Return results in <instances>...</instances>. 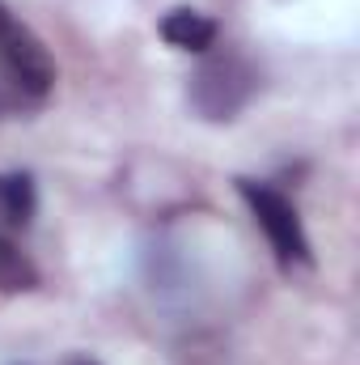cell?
Instances as JSON below:
<instances>
[{"instance_id":"6da1fadb","label":"cell","mask_w":360,"mask_h":365,"mask_svg":"<svg viewBox=\"0 0 360 365\" xmlns=\"http://www.w3.org/2000/svg\"><path fill=\"white\" fill-rule=\"evenodd\" d=\"M0 73L9 81V90L26 98H47V90L55 86V64L43 47V38L0 0Z\"/></svg>"},{"instance_id":"7a4b0ae2","label":"cell","mask_w":360,"mask_h":365,"mask_svg":"<svg viewBox=\"0 0 360 365\" xmlns=\"http://www.w3.org/2000/svg\"><path fill=\"white\" fill-rule=\"evenodd\" d=\"M255 90H259L255 64L246 56H238V51H221V56H208L195 68V77H191V106L203 119L221 123V119H233L255 98Z\"/></svg>"},{"instance_id":"3957f363","label":"cell","mask_w":360,"mask_h":365,"mask_svg":"<svg viewBox=\"0 0 360 365\" xmlns=\"http://www.w3.org/2000/svg\"><path fill=\"white\" fill-rule=\"evenodd\" d=\"M238 191H242V200L250 204L255 225L268 234V242H271V251H275V259H280V268H284V272L309 268L314 255H309V238H305V225H301L292 200L280 195L271 182H255V179H238Z\"/></svg>"},{"instance_id":"277c9868","label":"cell","mask_w":360,"mask_h":365,"mask_svg":"<svg viewBox=\"0 0 360 365\" xmlns=\"http://www.w3.org/2000/svg\"><path fill=\"white\" fill-rule=\"evenodd\" d=\"M162 38L170 47H179V51L203 56L216 43V21L208 13H199V9H174V13L162 17Z\"/></svg>"},{"instance_id":"5b68a950","label":"cell","mask_w":360,"mask_h":365,"mask_svg":"<svg viewBox=\"0 0 360 365\" xmlns=\"http://www.w3.org/2000/svg\"><path fill=\"white\" fill-rule=\"evenodd\" d=\"M0 217L9 225H30V217H34V179L30 175H0Z\"/></svg>"},{"instance_id":"8992f818","label":"cell","mask_w":360,"mask_h":365,"mask_svg":"<svg viewBox=\"0 0 360 365\" xmlns=\"http://www.w3.org/2000/svg\"><path fill=\"white\" fill-rule=\"evenodd\" d=\"M38 284V268L26 259V251L9 238H0V289L4 293H30Z\"/></svg>"},{"instance_id":"52a82bcc","label":"cell","mask_w":360,"mask_h":365,"mask_svg":"<svg viewBox=\"0 0 360 365\" xmlns=\"http://www.w3.org/2000/svg\"><path fill=\"white\" fill-rule=\"evenodd\" d=\"M73 365H97V361H85V357H81V361H73Z\"/></svg>"}]
</instances>
